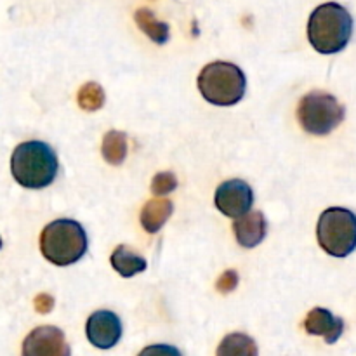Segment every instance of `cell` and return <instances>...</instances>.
Here are the masks:
<instances>
[{"label":"cell","instance_id":"17","mask_svg":"<svg viewBox=\"0 0 356 356\" xmlns=\"http://www.w3.org/2000/svg\"><path fill=\"white\" fill-rule=\"evenodd\" d=\"M79 101L80 108L86 111H96L103 108L104 104V90L99 83L96 82H87L82 89L79 90Z\"/></svg>","mask_w":356,"mask_h":356},{"label":"cell","instance_id":"19","mask_svg":"<svg viewBox=\"0 0 356 356\" xmlns=\"http://www.w3.org/2000/svg\"><path fill=\"white\" fill-rule=\"evenodd\" d=\"M236 285H238V273H236L235 270H228L219 277L216 287H218V291L222 292V294H229V292L235 291Z\"/></svg>","mask_w":356,"mask_h":356},{"label":"cell","instance_id":"3","mask_svg":"<svg viewBox=\"0 0 356 356\" xmlns=\"http://www.w3.org/2000/svg\"><path fill=\"white\" fill-rule=\"evenodd\" d=\"M42 256L56 266H70L87 252V235L80 222L73 219H56L40 235Z\"/></svg>","mask_w":356,"mask_h":356},{"label":"cell","instance_id":"11","mask_svg":"<svg viewBox=\"0 0 356 356\" xmlns=\"http://www.w3.org/2000/svg\"><path fill=\"white\" fill-rule=\"evenodd\" d=\"M236 242L245 249H254L264 240L268 233V221L263 212H247L242 218L233 221Z\"/></svg>","mask_w":356,"mask_h":356},{"label":"cell","instance_id":"22","mask_svg":"<svg viewBox=\"0 0 356 356\" xmlns=\"http://www.w3.org/2000/svg\"><path fill=\"white\" fill-rule=\"evenodd\" d=\"M0 249H2V238H0Z\"/></svg>","mask_w":356,"mask_h":356},{"label":"cell","instance_id":"10","mask_svg":"<svg viewBox=\"0 0 356 356\" xmlns=\"http://www.w3.org/2000/svg\"><path fill=\"white\" fill-rule=\"evenodd\" d=\"M305 330L309 336L323 337L327 344H334L343 336L344 322L339 316L332 315L329 309L315 308L306 316Z\"/></svg>","mask_w":356,"mask_h":356},{"label":"cell","instance_id":"15","mask_svg":"<svg viewBox=\"0 0 356 356\" xmlns=\"http://www.w3.org/2000/svg\"><path fill=\"white\" fill-rule=\"evenodd\" d=\"M216 356H257V344L247 334H228L218 346Z\"/></svg>","mask_w":356,"mask_h":356},{"label":"cell","instance_id":"21","mask_svg":"<svg viewBox=\"0 0 356 356\" xmlns=\"http://www.w3.org/2000/svg\"><path fill=\"white\" fill-rule=\"evenodd\" d=\"M54 308V299L51 298L49 294H40L35 298V309L42 315H47V313L52 312Z\"/></svg>","mask_w":356,"mask_h":356},{"label":"cell","instance_id":"7","mask_svg":"<svg viewBox=\"0 0 356 356\" xmlns=\"http://www.w3.org/2000/svg\"><path fill=\"white\" fill-rule=\"evenodd\" d=\"M216 207L232 219H238L250 212L254 204L252 188L242 179H228L216 190Z\"/></svg>","mask_w":356,"mask_h":356},{"label":"cell","instance_id":"16","mask_svg":"<svg viewBox=\"0 0 356 356\" xmlns=\"http://www.w3.org/2000/svg\"><path fill=\"white\" fill-rule=\"evenodd\" d=\"M101 152H103V159L106 160L108 163H111V165H120L129 152L127 136H125L124 132L118 131L106 132V136L103 138Z\"/></svg>","mask_w":356,"mask_h":356},{"label":"cell","instance_id":"14","mask_svg":"<svg viewBox=\"0 0 356 356\" xmlns=\"http://www.w3.org/2000/svg\"><path fill=\"white\" fill-rule=\"evenodd\" d=\"M134 19L138 23V26L141 28L143 33L146 37L152 38L155 44L163 45L169 42L170 38V30H169V24L162 23L155 17V14L148 9H139L138 13L134 14Z\"/></svg>","mask_w":356,"mask_h":356},{"label":"cell","instance_id":"12","mask_svg":"<svg viewBox=\"0 0 356 356\" xmlns=\"http://www.w3.org/2000/svg\"><path fill=\"white\" fill-rule=\"evenodd\" d=\"M174 205L172 202L167 198H153V200L146 202L145 207L141 211V226L145 232L156 233L172 216Z\"/></svg>","mask_w":356,"mask_h":356},{"label":"cell","instance_id":"2","mask_svg":"<svg viewBox=\"0 0 356 356\" xmlns=\"http://www.w3.org/2000/svg\"><path fill=\"white\" fill-rule=\"evenodd\" d=\"M59 170L54 149L44 141L21 143L10 156V172L17 184L28 190H42L52 184Z\"/></svg>","mask_w":356,"mask_h":356},{"label":"cell","instance_id":"18","mask_svg":"<svg viewBox=\"0 0 356 356\" xmlns=\"http://www.w3.org/2000/svg\"><path fill=\"white\" fill-rule=\"evenodd\" d=\"M177 188V179L172 172H159L152 181V191L159 197L172 193Z\"/></svg>","mask_w":356,"mask_h":356},{"label":"cell","instance_id":"4","mask_svg":"<svg viewBox=\"0 0 356 356\" xmlns=\"http://www.w3.org/2000/svg\"><path fill=\"white\" fill-rule=\"evenodd\" d=\"M247 80L242 70L228 61H214L198 75V89L216 106H233L245 96Z\"/></svg>","mask_w":356,"mask_h":356},{"label":"cell","instance_id":"13","mask_svg":"<svg viewBox=\"0 0 356 356\" xmlns=\"http://www.w3.org/2000/svg\"><path fill=\"white\" fill-rule=\"evenodd\" d=\"M110 263L111 266H113V270L124 278H132L146 270L145 257L132 252V250L125 245H118L117 249L111 252Z\"/></svg>","mask_w":356,"mask_h":356},{"label":"cell","instance_id":"9","mask_svg":"<svg viewBox=\"0 0 356 356\" xmlns=\"http://www.w3.org/2000/svg\"><path fill=\"white\" fill-rule=\"evenodd\" d=\"M86 334L92 346L99 348V350H110V348L117 346V343L120 341L122 322L113 312L99 309L87 320Z\"/></svg>","mask_w":356,"mask_h":356},{"label":"cell","instance_id":"6","mask_svg":"<svg viewBox=\"0 0 356 356\" xmlns=\"http://www.w3.org/2000/svg\"><path fill=\"white\" fill-rule=\"evenodd\" d=\"M344 106L329 92L312 90L298 104V120L308 134L327 136L344 120Z\"/></svg>","mask_w":356,"mask_h":356},{"label":"cell","instance_id":"5","mask_svg":"<svg viewBox=\"0 0 356 356\" xmlns=\"http://www.w3.org/2000/svg\"><path fill=\"white\" fill-rule=\"evenodd\" d=\"M316 238L329 256H350L356 249V214L344 207L323 211L316 225Z\"/></svg>","mask_w":356,"mask_h":356},{"label":"cell","instance_id":"8","mask_svg":"<svg viewBox=\"0 0 356 356\" xmlns=\"http://www.w3.org/2000/svg\"><path fill=\"white\" fill-rule=\"evenodd\" d=\"M23 356H70L68 343L61 329L52 325L37 327L26 336L23 343Z\"/></svg>","mask_w":356,"mask_h":356},{"label":"cell","instance_id":"1","mask_svg":"<svg viewBox=\"0 0 356 356\" xmlns=\"http://www.w3.org/2000/svg\"><path fill=\"white\" fill-rule=\"evenodd\" d=\"M353 35V17L344 6L327 2L316 7L308 21V40L320 54H337Z\"/></svg>","mask_w":356,"mask_h":356},{"label":"cell","instance_id":"20","mask_svg":"<svg viewBox=\"0 0 356 356\" xmlns=\"http://www.w3.org/2000/svg\"><path fill=\"white\" fill-rule=\"evenodd\" d=\"M138 356H183L179 350L169 344H152V346L145 348Z\"/></svg>","mask_w":356,"mask_h":356}]
</instances>
